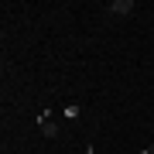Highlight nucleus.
Listing matches in <instances>:
<instances>
[{"instance_id": "f257e3e1", "label": "nucleus", "mask_w": 154, "mask_h": 154, "mask_svg": "<svg viewBox=\"0 0 154 154\" xmlns=\"http://www.w3.org/2000/svg\"><path fill=\"white\" fill-rule=\"evenodd\" d=\"M110 14H113V17H127V14H134V0H113V4H110Z\"/></svg>"}, {"instance_id": "f03ea898", "label": "nucleus", "mask_w": 154, "mask_h": 154, "mask_svg": "<svg viewBox=\"0 0 154 154\" xmlns=\"http://www.w3.org/2000/svg\"><path fill=\"white\" fill-rule=\"evenodd\" d=\"M41 134L45 137H58V127L48 120V113H41Z\"/></svg>"}, {"instance_id": "7ed1b4c3", "label": "nucleus", "mask_w": 154, "mask_h": 154, "mask_svg": "<svg viewBox=\"0 0 154 154\" xmlns=\"http://www.w3.org/2000/svg\"><path fill=\"white\" fill-rule=\"evenodd\" d=\"M137 154H154V144H147V147H144V151H137Z\"/></svg>"}]
</instances>
